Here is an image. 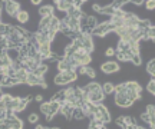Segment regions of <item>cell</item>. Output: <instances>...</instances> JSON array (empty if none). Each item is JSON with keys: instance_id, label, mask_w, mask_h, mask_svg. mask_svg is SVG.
Wrapping results in <instances>:
<instances>
[{"instance_id": "cell-1", "label": "cell", "mask_w": 155, "mask_h": 129, "mask_svg": "<svg viewBox=\"0 0 155 129\" xmlns=\"http://www.w3.org/2000/svg\"><path fill=\"white\" fill-rule=\"evenodd\" d=\"M89 118L92 121H101L104 124H108V122H111V113L106 109V106H104L102 103H96L95 105V111L89 115Z\"/></svg>"}, {"instance_id": "cell-2", "label": "cell", "mask_w": 155, "mask_h": 129, "mask_svg": "<svg viewBox=\"0 0 155 129\" xmlns=\"http://www.w3.org/2000/svg\"><path fill=\"white\" fill-rule=\"evenodd\" d=\"M69 57L76 63L78 66H88L89 63H91V60H92V55H91L89 52L83 50V49H78V50H75Z\"/></svg>"}, {"instance_id": "cell-3", "label": "cell", "mask_w": 155, "mask_h": 129, "mask_svg": "<svg viewBox=\"0 0 155 129\" xmlns=\"http://www.w3.org/2000/svg\"><path fill=\"white\" fill-rule=\"evenodd\" d=\"M78 80V73L75 70H68V72H61L55 76V83L59 86H65V85L73 83Z\"/></svg>"}, {"instance_id": "cell-4", "label": "cell", "mask_w": 155, "mask_h": 129, "mask_svg": "<svg viewBox=\"0 0 155 129\" xmlns=\"http://www.w3.org/2000/svg\"><path fill=\"white\" fill-rule=\"evenodd\" d=\"M111 32H115V26H114L109 20H106V22L98 23V26L92 30L91 36L94 34V36H101V37H104V36H106V34L111 33Z\"/></svg>"}, {"instance_id": "cell-5", "label": "cell", "mask_w": 155, "mask_h": 129, "mask_svg": "<svg viewBox=\"0 0 155 129\" xmlns=\"http://www.w3.org/2000/svg\"><path fill=\"white\" fill-rule=\"evenodd\" d=\"M3 3H5V5H3V7H5L6 13H7L10 17H16L17 13L22 10V9H20V3H19V2H15V0H6V2H3Z\"/></svg>"}, {"instance_id": "cell-6", "label": "cell", "mask_w": 155, "mask_h": 129, "mask_svg": "<svg viewBox=\"0 0 155 129\" xmlns=\"http://www.w3.org/2000/svg\"><path fill=\"white\" fill-rule=\"evenodd\" d=\"M101 70L104 73H108V75H111V73H116L119 70V65L118 62H114V60H108L105 62L104 65H101Z\"/></svg>"}, {"instance_id": "cell-7", "label": "cell", "mask_w": 155, "mask_h": 129, "mask_svg": "<svg viewBox=\"0 0 155 129\" xmlns=\"http://www.w3.org/2000/svg\"><path fill=\"white\" fill-rule=\"evenodd\" d=\"M73 109H75V105H73L72 102H62V106H61V112L65 118H72V113H73Z\"/></svg>"}, {"instance_id": "cell-8", "label": "cell", "mask_w": 155, "mask_h": 129, "mask_svg": "<svg viewBox=\"0 0 155 129\" xmlns=\"http://www.w3.org/2000/svg\"><path fill=\"white\" fill-rule=\"evenodd\" d=\"M114 102H115L118 106H121V108H129V106H132V105H134V103L128 99L127 96L116 95V93H115V99H114Z\"/></svg>"}, {"instance_id": "cell-9", "label": "cell", "mask_w": 155, "mask_h": 129, "mask_svg": "<svg viewBox=\"0 0 155 129\" xmlns=\"http://www.w3.org/2000/svg\"><path fill=\"white\" fill-rule=\"evenodd\" d=\"M55 3H56L58 10L63 11V13H68L73 7V3L72 2H68V0H59V2H55Z\"/></svg>"}, {"instance_id": "cell-10", "label": "cell", "mask_w": 155, "mask_h": 129, "mask_svg": "<svg viewBox=\"0 0 155 129\" xmlns=\"http://www.w3.org/2000/svg\"><path fill=\"white\" fill-rule=\"evenodd\" d=\"M49 106H50V115H52V118L58 115V113L61 112V106H62V102L56 101V99H50L49 102Z\"/></svg>"}, {"instance_id": "cell-11", "label": "cell", "mask_w": 155, "mask_h": 129, "mask_svg": "<svg viewBox=\"0 0 155 129\" xmlns=\"http://www.w3.org/2000/svg\"><path fill=\"white\" fill-rule=\"evenodd\" d=\"M83 27H86L89 29L91 32L94 30L96 26H98V20H96V17L95 16H86L85 17V24H82Z\"/></svg>"}, {"instance_id": "cell-12", "label": "cell", "mask_w": 155, "mask_h": 129, "mask_svg": "<svg viewBox=\"0 0 155 129\" xmlns=\"http://www.w3.org/2000/svg\"><path fill=\"white\" fill-rule=\"evenodd\" d=\"M53 11H55V7L48 5V6H42L39 9V15H40V17H48V16H53Z\"/></svg>"}, {"instance_id": "cell-13", "label": "cell", "mask_w": 155, "mask_h": 129, "mask_svg": "<svg viewBox=\"0 0 155 129\" xmlns=\"http://www.w3.org/2000/svg\"><path fill=\"white\" fill-rule=\"evenodd\" d=\"M48 72V66L45 65V63H42V65H39L36 69H35L33 72V75L36 76V78H39V79H43V76H45V73Z\"/></svg>"}, {"instance_id": "cell-14", "label": "cell", "mask_w": 155, "mask_h": 129, "mask_svg": "<svg viewBox=\"0 0 155 129\" xmlns=\"http://www.w3.org/2000/svg\"><path fill=\"white\" fill-rule=\"evenodd\" d=\"M101 86H102L104 95H112L115 92V83H112V82H105V83L101 85Z\"/></svg>"}, {"instance_id": "cell-15", "label": "cell", "mask_w": 155, "mask_h": 129, "mask_svg": "<svg viewBox=\"0 0 155 129\" xmlns=\"http://www.w3.org/2000/svg\"><path fill=\"white\" fill-rule=\"evenodd\" d=\"M40 112L43 113L45 116L48 118V121H52V115H50V106H49V102H42L40 103Z\"/></svg>"}, {"instance_id": "cell-16", "label": "cell", "mask_w": 155, "mask_h": 129, "mask_svg": "<svg viewBox=\"0 0 155 129\" xmlns=\"http://www.w3.org/2000/svg\"><path fill=\"white\" fill-rule=\"evenodd\" d=\"M124 85H125V88L128 90H134V92H138V93L142 92V86L138 82H127V83H124Z\"/></svg>"}, {"instance_id": "cell-17", "label": "cell", "mask_w": 155, "mask_h": 129, "mask_svg": "<svg viewBox=\"0 0 155 129\" xmlns=\"http://www.w3.org/2000/svg\"><path fill=\"white\" fill-rule=\"evenodd\" d=\"M16 20L19 23H22V24H25V23H28L29 20V13L26 10H20L19 13L16 15Z\"/></svg>"}, {"instance_id": "cell-18", "label": "cell", "mask_w": 155, "mask_h": 129, "mask_svg": "<svg viewBox=\"0 0 155 129\" xmlns=\"http://www.w3.org/2000/svg\"><path fill=\"white\" fill-rule=\"evenodd\" d=\"M141 119L144 121L145 124H148V125H150L151 129H154V128H155V118H151V116H150V115H148L147 112L141 115Z\"/></svg>"}, {"instance_id": "cell-19", "label": "cell", "mask_w": 155, "mask_h": 129, "mask_svg": "<svg viewBox=\"0 0 155 129\" xmlns=\"http://www.w3.org/2000/svg\"><path fill=\"white\" fill-rule=\"evenodd\" d=\"M72 118L81 121V119L86 118V116H85V113L82 112V109H81V108H75V109H73V113H72Z\"/></svg>"}, {"instance_id": "cell-20", "label": "cell", "mask_w": 155, "mask_h": 129, "mask_svg": "<svg viewBox=\"0 0 155 129\" xmlns=\"http://www.w3.org/2000/svg\"><path fill=\"white\" fill-rule=\"evenodd\" d=\"M9 32H10V26L6 24V23H0V36H6L7 37Z\"/></svg>"}, {"instance_id": "cell-21", "label": "cell", "mask_w": 155, "mask_h": 129, "mask_svg": "<svg viewBox=\"0 0 155 129\" xmlns=\"http://www.w3.org/2000/svg\"><path fill=\"white\" fill-rule=\"evenodd\" d=\"M147 72L150 73L152 78L155 76V62H154V59H151L150 62H148V65H147Z\"/></svg>"}, {"instance_id": "cell-22", "label": "cell", "mask_w": 155, "mask_h": 129, "mask_svg": "<svg viewBox=\"0 0 155 129\" xmlns=\"http://www.w3.org/2000/svg\"><path fill=\"white\" fill-rule=\"evenodd\" d=\"M147 89H148V92H150L151 95H154V93H155V80H154V79H151L150 82H148V85H147Z\"/></svg>"}, {"instance_id": "cell-23", "label": "cell", "mask_w": 155, "mask_h": 129, "mask_svg": "<svg viewBox=\"0 0 155 129\" xmlns=\"http://www.w3.org/2000/svg\"><path fill=\"white\" fill-rule=\"evenodd\" d=\"M85 75L88 76V78H91V79H94L95 76H96V73H95V70L92 69V67H89V66H86V70H85Z\"/></svg>"}, {"instance_id": "cell-24", "label": "cell", "mask_w": 155, "mask_h": 129, "mask_svg": "<svg viewBox=\"0 0 155 129\" xmlns=\"http://www.w3.org/2000/svg\"><path fill=\"white\" fill-rule=\"evenodd\" d=\"M147 113L150 115L151 118H155V108H154V105H148V106H147Z\"/></svg>"}, {"instance_id": "cell-25", "label": "cell", "mask_w": 155, "mask_h": 129, "mask_svg": "<svg viewBox=\"0 0 155 129\" xmlns=\"http://www.w3.org/2000/svg\"><path fill=\"white\" fill-rule=\"evenodd\" d=\"M131 60H132L134 65H138V66L142 63V60H141V56H139V55H134V56L131 57Z\"/></svg>"}, {"instance_id": "cell-26", "label": "cell", "mask_w": 155, "mask_h": 129, "mask_svg": "<svg viewBox=\"0 0 155 129\" xmlns=\"http://www.w3.org/2000/svg\"><path fill=\"white\" fill-rule=\"evenodd\" d=\"M115 53H116V50L114 49V47H108L106 52H105V56L106 57H112V56H115Z\"/></svg>"}, {"instance_id": "cell-27", "label": "cell", "mask_w": 155, "mask_h": 129, "mask_svg": "<svg viewBox=\"0 0 155 129\" xmlns=\"http://www.w3.org/2000/svg\"><path fill=\"white\" fill-rule=\"evenodd\" d=\"M38 121H39V116L36 113H30V115H29V122H30V124H36Z\"/></svg>"}, {"instance_id": "cell-28", "label": "cell", "mask_w": 155, "mask_h": 129, "mask_svg": "<svg viewBox=\"0 0 155 129\" xmlns=\"http://www.w3.org/2000/svg\"><path fill=\"white\" fill-rule=\"evenodd\" d=\"M145 6H147V9H148V10H154L155 2L154 0H148V2H145Z\"/></svg>"}, {"instance_id": "cell-29", "label": "cell", "mask_w": 155, "mask_h": 129, "mask_svg": "<svg viewBox=\"0 0 155 129\" xmlns=\"http://www.w3.org/2000/svg\"><path fill=\"white\" fill-rule=\"evenodd\" d=\"M0 129H9V126H7V122H6V119H0Z\"/></svg>"}, {"instance_id": "cell-30", "label": "cell", "mask_w": 155, "mask_h": 129, "mask_svg": "<svg viewBox=\"0 0 155 129\" xmlns=\"http://www.w3.org/2000/svg\"><path fill=\"white\" fill-rule=\"evenodd\" d=\"M35 101H36V102H40V103H42V101H43V96H42V95H38L36 98H35Z\"/></svg>"}, {"instance_id": "cell-31", "label": "cell", "mask_w": 155, "mask_h": 129, "mask_svg": "<svg viewBox=\"0 0 155 129\" xmlns=\"http://www.w3.org/2000/svg\"><path fill=\"white\" fill-rule=\"evenodd\" d=\"M32 3H33V5H39V3H42V2H40V0H33Z\"/></svg>"}, {"instance_id": "cell-32", "label": "cell", "mask_w": 155, "mask_h": 129, "mask_svg": "<svg viewBox=\"0 0 155 129\" xmlns=\"http://www.w3.org/2000/svg\"><path fill=\"white\" fill-rule=\"evenodd\" d=\"M2 9H3V5L0 3V13H2Z\"/></svg>"}]
</instances>
